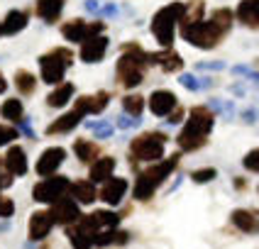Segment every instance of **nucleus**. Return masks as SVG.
I'll return each instance as SVG.
<instances>
[{
	"mask_svg": "<svg viewBox=\"0 0 259 249\" xmlns=\"http://www.w3.org/2000/svg\"><path fill=\"white\" fill-rule=\"evenodd\" d=\"M230 29H232V10L220 8V10H213V17H210V20L181 25L179 32H181V37H184L191 46L213 49V46H218V42H220Z\"/></svg>",
	"mask_w": 259,
	"mask_h": 249,
	"instance_id": "obj_1",
	"label": "nucleus"
},
{
	"mask_svg": "<svg viewBox=\"0 0 259 249\" xmlns=\"http://www.w3.org/2000/svg\"><path fill=\"white\" fill-rule=\"evenodd\" d=\"M215 115L208 110V105H198L191 110V117L186 120L181 134L176 137V142L181 146V152H196L208 142V134L213 130Z\"/></svg>",
	"mask_w": 259,
	"mask_h": 249,
	"instance_id": "obj_2",
	"label": "nucleus"
},
{
	"mask_svg": "<svg viewBox=\"0 0 259 249\" xmlns=\"http://www.w3.org/2000/svg\"><path fill=\"white\" fill-rule=\"evenodd\" d=\"M149 64L147 52H142L137 44H130L125 46L122 57L117 61V81L125 88H135L144 81V69Z\"/></svg>",
	"mask_w": 259,
	"mask_h": 249,
	"instance_id": "obj_3",
	"label": "nucleus"
},
{
	"mask_svg": "<svg viewBox=\"0 0 259 249\" xmlns=\"http://www.w3.org/2000/svg\"><path fill=\"white\" fill-rule=\"evenodd\" d=\"M179 159H181V157L174 154V157H169V159L157 161L152 169L142 171L140 178L135 181V198H137V201H149V198L154 195V190L164 183V178L179 166Z\"/></svg>",
	"mask_w": 259,
	"mask_h": 249,
	"instance_id": "obj_4",
	"label": "nucleus"
},
{
	"mask_svg": "<svg viewBox=\"0 0 259 249\" xmlns=\"http://www.w3.org/2000/svg\"><path fill=\"white\" fill-rule=\"evenodd\" d=\"M184 8H186L184 3H169V5H164V8L154 15V20H152V32H154L157 42L161 44L164 49H171L174 32H176V27L181 25Z\"/></svg>",
	"mask_w": 259,
	"mask_h": 249,
	"instance_id": "obj_5",
	"label": "nucleus"
},
{
	"mask_svg": "<svg viewBox=\"0 0 259 249\" xmlns=\"http://www.w3.org/2000/svg\"><path fill=\"white\" fill-rule=\"evenodd\" d=\"M73 64V54L71 49H64L57 46L52 52H47L39 57V73H42V81L49 86H59L64 81V76L69 71V66Z\"/></svg>",
	"mask_w": 259,
	"mask_h": 249,
	"instance_id": "obj_6",
	"label": "nucleus"
},
{
	"mask_svg": "<svg viewBox=\"0 0 259 249\" xmlns=\"http://www.w3.org/2000/svg\"><path fill=\"white\" fill-rule=\"evenodd\" d=\"M166 134L161 132H144L142 137L132 139L130 144V157H132V164L135 161H161L164 157V146H166Z\"/></svg>",
	"mask_w": 259,
	"mask_h": 249,
	"instance_id": "obj_7",
	"label": "nucleus"
},
{
	"mask_svg": "<svg viewBox=\"0 0 259 249\" xmlns=\"http://www.w3.org/2000/svg\"><path fill=\"white\" fill-rule=\"evenodd\" d=\"M69 186H71V181L66 176H47L32 188V195L37 203H57L59 198H64Z\"/></svg>",
	"mask_w": 259,
	"mask_h": 249,
	"instance_id": "obj_8",
	"label": "nucleus"
},
{
	"mask_svg": "<svg viewBox=\"0 0 259 249\" xmlns=\"http://www.w3.org/2000/svg\"><path fill=\"white\" fill-rule=\"evenodd\" d=\"M105 29V22H86V20H71L61 27V34L66 42H86L96 34H103Z\"/></svg>",
	"mask_w": 259,
	"mask_h": 249,
	"instance_id": "obj_9",
	"label": "nucleus"
},
{
	"mask_svg": "<svg viewBox=\"0 0 259 249\" xmlns=\"http://www.w3.org/2000/svg\"><path fill=\"white\" fill-rule=\"evenodd\" d=\"M88 115V95L83 98H78L76 101V108H73L71 113H66V115H61L57 122H52L49 127H47V134H61V132H71L76 125H81V120Z\"/></svg>",
	"mask_w": 259,
	"mask_h": 249,
	"instance_id": "obj_10",
	"label": "nucleus"
},
{
	"mask_svg": "<svg viewBox=\"0 0 259 249\" xmlns=\"http://www.w3.org/2000/svg\"><path fill=\"white\" fill-rule=\"evenodd\" d=\"M108 46H110V39L105 34H96V37H91L86 42H81L78 57H81V61H86V64H98L108 54Z\"/></svg>",
	"mask_w": 259,
	"mask_h": 249,
	"instance_id": "obj_11",
	"label": "nucleus"
},
{
	"mask_svg": "<svg viewBox=\"0 0 259 249\" xmlns=\"http://www.w3.org/2000/svg\"><path fill=\"white\" fill-rule=\"evenodd\" d=\"M66 159V149L64 146H49V149H44L42 157L37 159V174L39 176H54L57 174V169L64 164Z\"/></svg>",
	"mask_w": 259,
	"mask_h": 249,
	"instance_id": "obj_12",
	"label": "nucleus"
},
{
	"mask_svg": "<svg viewBox=\"0 0 259 249\" xmlns=\"http://www.w3.org/2000/svg\"><path fill=\"white\" fill-rule=\"evenodd\" d=\"M49 215L59 225H71V222H76V220L81 218V208H78V203L73 198H59Z\"/></svg>",
	"mask_w": 259,
	"mask_h": 249,
	"instance_id": "obj_13",
	"label": "nucleus"
},
{
	"mask_svg": "<svg viewBox=\"0 0 259 249\" xmlns=\"http://www.w3.org/2000/svg\"><path fill=\"white\" fill-rule=\"evenodd\" d=\"M176 105H179V98L174 95L171 90H154L152 98H149V110L157 117H166Z\"/></svg>",
	"mask_w": 259,
	"mask_h": 249,
	"instance_id": "obj_14",
	"label": "nucleus"
},
{
	"mask_svg": "<svg viewBox=\"0 0 259 249\" xmlns=\"http://www.w3.org/2000/svg\"><path fill=\"white\" fill-rule=\"evenodd\" d=\"M52 227H54L52 215H49L47 210H37V213L29 218V239H32V242H42L44 237L52 232Z\"/></svg>",
	"mask_w": 259,
	"mask_h": 249,
	"instance_id": "obj_15",
	"label": "nucleus"
},
{
	"mask_svg": "<svg viewBox=\"0 0 259 249\" xmlns=\"http://www.w3.org/2000/svg\"><path fill=\"white\" fill-rule=\"evenodd\" d=\"M127 193V181L125 178H108L101 188V201H105L108 205H117Z\"/></svg>",
	"mask_w": 259,
	"mask_h": 249,
	"instance_id": "obj_16",
	"label": "nucleus"
},
{
	"mask_svg": "<svg viewBox=\"0 0 259 249\" xmlns=\"http://www.w3.org/2000/svg\"><path fill=\"white\" fill-rule=\"evenodd\" d=\"M149 57V64H157L161 71L171 73V71H181L184 66V59L181 54H176L174 49H164V52H157V54H147Z\"/></svg>",
	"mask_w": 259,
	"mask_h": 249,
	"instance_id": "obj_17",
	"label": "nucleus"
},
{
	"mask_svg": "<svg viewBox=\"0 0 259 249\" xmlns=\"http://www.w3.org/2000/svg\"><path fill=\"white\" fill-rule=\"evenodd\" d=\"M5 169L10 176H25L27 174V154L22 146H10L5 154Z\"/></svg>",
	"mask_w": 259,
	"mask_h": 249,
	"instance_id": "obj_18",
	"label": "nucleus"
},
{
	"mask_svg": "<svg viewBox=\"0 0 259 249\" xmlns=\"http://www.w3.org/2000/svg\"><path fill=\"white\" fill-rule=\"evenodd\" d=\"M25 27H27V13L25 10H10L5 15V20L0 22V34L13 37L17 32H22Z\"/></svg>",
	"mask_w": 259,
	"mask_h": 249,
	"instance_id": "obj_19",
	"label": "nucleus"
},
{
	"mask_svg": "<svg viewBox=\"0 0 259 249\" xmlns=\"http://www.w3.org/2000/svg\"><path fill=\"white\" fill-rule=\"evenodd\" d=\"M235 17H237L242 25H247V27L257 29V25H259V0H242V3L237 5Z\"/></svg>",
	"mask_w": 259,
	"mask_h": 249,
	"instance_id": "obj_20",
	"label": "nucleus"
},
{
	"mask_svg": "<svg viewBox=\"0 0 259 249\" xmlns=\"http://www.w3.org/2000/svg\"><path fill=\"white\" fill-rule=\"evenodd\" d=\"M113 171H115V159L113 157L96 159V164L91 166V183H105L108 178H113Z\"/></svg>",
	"mask_w": 259,
	"mask_h": 249,
	"instance_id": "obj_21",
	"label": "nucleus"
},
{
	"mask_svg": "<svg viewBox=\"0 0 259 249\" xmlns=\"http://www.w3.org/2000/svg\"><path fill=\"white\" fill-rule=\"evenodd\" d=\"M71 190V195L76 198V203H93L96 198H98V190H96V183H91V181H76L69 186Z\"/></svg>",
	"mask_w": 259,
	"mask_h": 249,
	"instance_id": "obj_22",
	"label": "nucleus"
},
{
	"mask_svg": "<svg viewBox=\"0 0 259 249\" xmlns=\"http://www.w3.org/2000/svg\"><path fill=\"white\" fill-rule=\"evenodd\" d=\"M232 225L235 227H240L242 232L247 234H254L257 232V215L252 213V210H242V208H237V210H232Z\"/></svg>",
	"mask_w": 259,
	"mask_h": 249,
	"instance_id": "obj_23",
	"label": "nucleus"
},
{
	"mask_svg": "<svg viewBox=\"0 0 259 249\" xmlns=\"http://www.w3.org/2000/svg\"><path fill=\"white\" fill-rule=\"evenodd\" d=\"M130 234L122 230H101L93 237V247H108V244H127Z\"/></svg>",
	"mask_w": 259,
	"mask_h": 249,
	"instance_id": "obj_24",
	"label": "nucleus"
},
{
	"mask_svg": "<svg viewBox=\"0 0 259 249\" xmlns=\"http://www.w3.org/2000/svg\"><path fill=\"white\" fill-rule=\"evenodd\" d=\"M64 10V0H37V15L44 22H54Z\"/></svg>",
	"mask_w": 259,
	"mask_h": 249,
	"instance_id": "obj_25",
	"label": "nucleus"
},
{
	"mask_svg": "<svg viewBox=\"0 0 259 249\" xmlns=\"http://www.w3.org/2000/svg\"><path fill=\"white\" fill-rule=\"evenodd\" d=\"M71 95H73V86H71V83H59L57 90H52V93H49L47 105H49V108H64L66 103L71 101Z\"/></svg>",
	"mask_w": 259,
	"mask_h": 249,
	"instance_id": "obj_26",
	"label": "nucleus"
},
{
	"mask_svg": "<svg viewBox=\"0 0 259 249\" xmlns=\"http://www.w3.org/2000/svg\"><path fill=\"white\" fill-rule=\"evenodd\" d=\"M15 86H17V90L22 95H32L34 88H37V78H34V73L20 69V71H15Z\"/></svg>",
	"mask_w": 259,
	"mask_h": 249,
	"instance_id": "obj_27",
	"label": "nucleus"
},
{
	"mask_svg": "<svg viewBox=\"0 0 259 249\" xmlns=\"http://www.w3.org/2000/svg\"><path fill=\"white\" fill-rule=\"evenodd\" d=\"M73 152L81 161H93L98 157V144L91 142V139H76L73 142Z\"/></svg>",
	"mask_w": 259,
	"mask_h": 249,
	"instance_id": "obj_28",
	"label": "nucleus"
},
{
	"mask_svg": "<svg viewBox=\"0 0 259 249\" xmlns=\"http://www.w3.org/2000/svg\"><path fill=\"white\" fill-rule=\"evenodd\" d=\"M91 218L96 220V225L101 230H115L117 222H120V215L110 213V210H96V213H91Z\"/></svg>",
	"mask_w": 259,
	"mask_h": 249,
	"instance_id": "obj_29",
	"label": "nucleus"
},
{
	"mask_svg": "<svg viewBox=\"0 0 259 249\" xmlns=\"http://www.w3.org/2000/svg\"><path fill=\"white\" fill-rule=\"evenodd\" d=\"M22 101H17V98H10V101H5L3 105H0V115L5 117V120H13V122H17V120H22Z\"/></svg>",
	"mask_w": 259,
	"mask_h": 249,
	"instance_id": "obj_30",
	"label": "nucleus"
},
{
	"mask_svg": "<svg viewBox=\"0 0 259 249\" xmlns=\"http://www.w3.org/2000/svg\"><path fill=\"white\" fill-rule=\"evenodd\" d=\"M110 103V93L108 90H101L96 95H88V115H101L103 110L108 108Z\"/></svg>",
	"mask_w": 259,
	"mask_h": 249,
	"instance_id": "obj_31",
	"label": "nucleus"
},
{
	"mask_svg": "<svg viewBox=\"0 0 259 249\" xmlns=\"http://www.w3.org/2000/svg\"><path fill=\"white\" fill-rule=\"evenodd\" d=\"M122 110H125V115L130 117H140L142 115V110H144V98L142 95H125L122 98Z\"/></svg>",
	"mask_w": 259,
	"mask_h": 249,
	"instance_id": "obj_32",
	"label": "nucleus"
},
{
	"mask_svg": "<svg viewBox=\"0 0 259 249\" xmlns=\"http://www.w3.org/2000/svg\"><path fill=\"white\" fill-rule=\"evenodd\" d=\"M86 127L96 132V139H108V137L115 132V127H113L108 120H96V122H93V120H88Z\"/></svg>",
	"mask_w": 259,
	"mask_h": 249,
	"instance_id": "obj_33",
	"label": "nucleus"
},
{
	"mask_svg": "<svg viewBox=\"0 0 259 249\" xmlns=\"http://www.w3.org/2000/svg\"><path fill=\"white\" fill-rule=\"evenodd\" d=\"M215 176H218V171L213 166H205V169H196V171L191 174V178H193L196 183H208V181H213Z\"/></svg>",
	"mask_w": 259,
	"mask_h": 249,
	"instance_id": "obj_34",
	"label": "nucleus"
},
{
	"mask_svg": "<svg viewBox=\"0 0 259 249\" xmlns=\"http://www.w3.org/2000/svg\"><path fill=\"white\" fill-rule=\"evenodd\" d=\"M69 239H71V244H73V249H93V244H91V239H86L81 232H76L73 227H69Z\"/></svg>",
	"mask_w": 259,
	"mask_h": 249,
	"instance_id": "obj_35",
	"label": "nucleus"
},
{
	"mask_svg": "<svg viewBox=\"0 0 259 249\" xmlns=\"http://www.w3.org/2000/svg\"><path fill=\"white\" fill-rule=\"evenodd\" d=\"M179 83L186 88V90H193V93H196V90H201V81H198V78H196L193 73H181Z\"/></svg>",
	"mask_w": 259,
	"mask_h": 249,
	"instance_id": "obj_36",
	"label": "nucleus"
},
{
	"mask_svg": "<svg viewBox=\"0 0 259 249\" xmlns=\"http://www.w3.org/2000/svg\"><path fill=\"white\" fill-rule=\"evenodd\" d=\"M245 169L247 171H252V174H257L259 171V149H252V152H247V157H245Z\"/></svg>",
	"mask_w": 259,
	"mask_h": 249,
	"instance_id": "obj_37",
	"label": "nucleus"
},
{
	"mask_svg": "<svg viewBox=\"0 0 259 249\" xmlns=\"http://www.w3.org/2000/svg\"><path fill=\"white\" fill-rule=\"evenodd\" d=\"M115 125L120 130H132V127H137L140 125V117H130V115H120L115 120Z\"/></svg>",
	"mask_w": 259,
	"mask_h": 249,
	"instance_id": "obj_38",
	"label": "nucleus"
},
{
	"mask_svg": "<svg viewBox=\"0 0 259 249\" xmlns=\"http://www.w3.org/2000/svg\"><path fill=\"white\" fill-rule=\"evenodd\" d=\"M13 139H17V130H15V127H5V125H0V146L10 144Z\"/></svg>",
	"mask_w": 259,
	"mask_h": 249,
	"instance_id": "obj_39",
	"label": "nucleus"
},
{
	"mask_svg": "<svg viewBox=\"0 0 259 249\" xmlns=\"http://www.w3.org/2000/svg\"><path fill=\"white\" fill-rule=\"evenodd\" d=\"M232 73H235V76H247V78H252V83L257 81V71H254V69H249V66H245V64L232 66Z\"/></svg>",
	"mask_w": 259,
	"mask_h": 249,
	"instance_id": "obj_40",
	"label": "nucleus"
},
{
	"mask_svg": "<svg viewBox=\"0 0 259 249\" xmlns=\"http://www.w3.org/2000/svg\"><path fill=\"white\" fill-rule=\"evenodd\" d=\"M196 69H203V71H223L225 69V61H201V64H196Z\"/></svg>",
	"mask_w": 259,
	"mask_h": 249,
	"instance_id": "obj_41",
	"label": "nucleus"
},
{
	"mask_svg": "<svg viewBox=\"0 0 259 249\" xmlns=\"http://www.w3.org/2000/svg\"><path fill=\"white\" fill-rule=\"evenodd\" d=\"M15 210V203L10 198H0V218H10Z\"/></svg>",
	"mask_w": 259,
	"mask_h": 249,
	"instance_id": "obj_42",
	"label": "nucleus"
},
{
	"mask_svg": "<svg viewBox=\"0 0 259 249\" xmlns=\"http://www.w3.org/2000/svg\"><path fill=\"white\" fill-rule=\"evenodd\" d=\"M117 13H120V10H117L115 3H108V5H103L101 10H98V15H101V17H115Z\"/></svg>",
	"mask_w": 259,
	"mask_h": 249,
	"instance_id": "obj_43",
	"label": "nucleus"
},
{
	"mask_svg": "<svg viewBox=\"0 0 259 249\" xmlns=\"http://www.w3.org/2000/svg\"><path fill=\"white\" fill-rule=\"evenodd\" d=\"M169 120H166V125H179L181 122V117H184V110H179V108H174L171 113H169Z\"/></svg>",
	"mask_w": 259,
	"mask_h": 249,
	"instance_id": "obj_44",
	"label": "nucleus"
},
{
	"mask_svg": "<svg viewBox=\"0 0 259 249\" xmlns=\"http://www.w3.org/2000/svg\"><path fill=\"white\" fill-rule=\"evenodd\" d=\"M242 117H245V122L254 125V122H257V108H247L245 113H242Z\"/></svg>",
	"mask_w": 259,
	"mask_h": 249,
	"instance_id": "obj_45",
	"label": "nucleus"
},
{
	"mask_svg": "<svg viewBox=\"0 0 259 249\" xmlns=\"http://www.w3.org/2000/svg\"><path fill=\"white\" fill-rule=\"evenodd\" d=\"M83 8H86L88 13L98 15V10H101V3H98V0H83Z\"/></svg>",
	"mask_w": 259,
	"mask_h": 249,
	"instance_id": "obj_46",
	"label": "nucleus"
},
{
	"mask_svg": "<svg viewBox=\"0 0 259 249\" xmlns=\"http://www.w3.org/2000/svg\"><path fill=\"white\" fill-rule=\"evenodd\" d=\"M8 186H13V176H10V174H5V171L0 169V190H3V188H8Z\"/></svg>",
	"mask_w": 259,
	"mask_h": 249,
	"instance_id": "obj_47",
	"label": "nucleus"
},
{
	"mask_svg": "<svg viewBox=\"0 0 259 249\" xmlns=\"http://www.w3.org/2000/svg\"><path fill=\"white\" fill-rule=\"evenodd\" d=\"M17 130H22L27 137H34V132L29 127V120H17Z\"/></svg>",
	"mask_w": 259,
	"mask_h": 249,
	"instance_id": "obj_48",
	"label": "nucleus"
},
{
	"mask_svg": "<svg viewBox=\"0 0 259 249\" xmlns=\"http://www.w3.org/2000/svg\"><path fill=\"white\" fill-rule=\"evenodd\" d=\"M220 113L225 117H232V113H235V105H232V101H228V103H223V108H220Z\"/></svg>",
	"mask_w": 259,
	"mask_h": 249,
	"instance_id": "obj_49",
	"label": "nucleus"
},
{
	"mask_svg": "<svg viewBox=\"0 0 259 249\" xmlns=\"http://www.w3.org/2000/svg\"><path fill=\"white\" fill-rule=\"evenodd\" d=\"M230 90L235 93V95H245V86H242V83H235V86H230Z\"/></svg>",
	"mask_w": 259,
	"mask_h": 249,
	"instance_id": "obj_50",
	"label": "nucleus"
},
{
	"mask_svg": "<svg viewBox=\"0 0 259 249\" xmlns=\"http://www.w3.org/2000/svg\"><path fill=\"white\" fill-rule=\"evenodd\" d=\"M5 90H8V81H5V76L0 73V95H3Z\"/></svg>",
	"mask_w": 259,
	"mask_h": 249,
	"instance_id": "obj_51",
	"label": "nucleus"
},
{
	"mask_svg": "<svg viewBox=\"0 0 259 249\" xmlns=\"http://www.w3.org/2000/svg\"><path fill=\"white\" fill-rule=\"evenodd\" d=\"M201 81V88H208V86H213V78H198Z\"/></svg>",
	"mask_w": 259,
	"mask_h": 249,
	"instance_id": "obj_52",
	"label": "nucleus"
}]
</instances>
